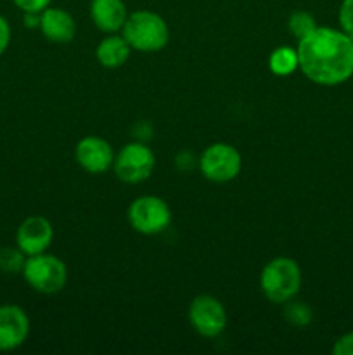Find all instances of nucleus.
Segmentation results:
<instances>
[{"label":"nucleus","instance_id":"nucleus-1","mask_svg":"<svg viewBox=\"0 0 353 355\" xmlns=\"http://www.w3.org/2000/svg\"><path fill=\"white\" fill-rule=\"evenodd\" d=\"M296 51L301 73L317 85H341L353 76V40L343 30L317 26Z\"/></svg>","mask_w":353,"mask_h":355},{"label":"nucleus","instance_id":"nucleus-2","mask_svg":"<svg viewBox=\"0 0 353 355\" xmlns=\"http://www.w3.org/2000/svg\"><path fill=\"white\" fill-rule=\"evenodd\" d=\"M121 35L138 52H158L170 40V28L166 21L152 10H135L128 14Z\"/></svg>","mask_w":353,"mask_h":355},{"label":"nucleus","instance_id":"nucleus-3","mask_svg":"<svg viewBox=\"0 0 353 355\" xmlns=\"http://www.w3.org/2000/svg\"><path fill=\"white\" fill-rule=\"evenodd\" d=\"M301 267L296 260L277 257L270 260L260 276V288L263 295L273 304H287L301 290Z\"/></svg>","mask_w":353,"mask_h":355},{"label":"nucleus","instance_id":"nucleus-4","mask_svg":"<svg viewBox=\"0 0 353 355\" xmlns=\"http://www.w3.org/2000/svg\"><path fill=\"white\" fill-rule=\"evenodd\" d=\"M23 277L35 291L44 295H54L68 283V267L55 255L38 253L28 257L23 267Z\"/></svg>","mask_w":353,"mask_h":355},{"label":"nucleus","instance_id":"nucleus-5","mask_svg":"<svg viewBox=\"0 0 353 355\" xmlns=\"http://www.w3.org/2000/svg\"><path fill=\"white\" fill-rule=\"evenodd\" d=\"M128 222L132 229L144 236H156L172 224L168 203L158 196H141L128 207Z\"/></svg>","mask_w":353,"mask_h":355},{"label":"nucleus","instance_id":"nucleus-6","mask_svg":"<svg viewBox=\"0 0 353 355\" xmlns=\"http://www.w3.org/2000/svg\"><path fill=\"white\" fill-rule=\"evenodd\" d=\"M199 168L211 182L224 184L234 180L242 168L241 153L227 142H215L204 149Z\"/></svg>","mask_w":353,"mask_h":355},{"label":"nucleus","instance_id":"nucleus-7","mask_svg":"<svg viewBox=\"0 0 353 355\" xmlns=\"http://www.w3.org/2000/svg\"><path fill=\"white\" fill-rule=\"evenodd\" d=\"M154 165V153L147 146L142 142H130L114 156L113 168L121 182L138 184L151 177Z\"/></svg>","mask_w":353,"mask_h":355},{"label":"nucleus","instance_id":"nucleus-8","mask_svg":"<svg viewBox=\"0 0 353 355\" xmlns=\"http://www.w3.org/2000/svg\"><path fill=\"white\" fill-rule=\"evenodd\" d=\"M189 321L204 338H215L227 328V312L221 302L211 295H199L189 307Z\"/></svg>","mask_w":353,"mask_h":355},{"label":"nucleus","instance_id":"nucleus-9","mask_svg":"<svg viewBox=\"0 0 353 355\" xmlns=\"http://www.w3.org/2000/svg\"><path fill=\"white\" fill-rule=\"evenodd\" d=\"M54 239V227L51 220L40 215L24 218L16 232V245L26 257L47 252Z\"/></svg>","mask_w":353,"mask_h":355},{"label":"nucleus","instance_id":"nucleus-10","mask_svg":"<svg viewBox=\"0 0 353 355\" xmlns=\"http://www.w3.org/2000/svg\"><path fill=\"white\" fill-rule=\"evenodd\" d=\"M75 158L85 172L104 173L113 166L114 153L109 142L97 135H87L76 144Z\"/></svg>","mask_w":353,"mask_h":355},{"label":"nucleus","instance_id":"nucleus-11","mask_svg":"<svg viewBox=\"0 0 353 355\" xmlns=\"http://www.w3.org/2000/svg\"><path fill=\"white\" fill-rule=\"evenodd\" d=\"M30 335V318L17 305H0V352L16 350Z\"/></svg>","mask_w":353,"mask_h":355},{"label":"nucleus","instance_id":"nucleus-12","mask_svg":"<svg viewBox=\"0 0 353 355\" xmlns=\"http://www.w3.org/2000/svg\"><path fill=\"white\" fill-rule=\"evenodd\" d=\"M40 30L48 42L68 44L76 35V23L61 7H47L40 12Z\"/></svg>","mask_w":353,"mask_h":355},{"label":"nucleus","instance_id":"nucleus-13","mask_svg":"<svg viewBox=\"0 0 353 355\" xmlns=\"http://www.w3.org/2000/svg\"><path fill=\"white\" fill-rule=\"evenodd\" d=\"M90 17L104 33H116L123 28L128 12L123 0H92Z\"/></svg>","mask_w":353,"mask_h":355},{"label":"nucleus","instance_id":"nucleus-14","mask_svg":"<svg viewBox=\"0 0 353 355\" xmlns=\"http://www.w3.org/2000/svg\"><path fill=\"white\" fill-rule=\"evenodd\" d=\"M132 47L127 40H125L123 35L109 33V37L102 38L100 44L97 45V61L100 62V66L107 69H116L120 66H123L125 62L130 58Z\"/></svg>","mask_w":353,"mask_h":355},{"label":"nucleus","instance_id":"nucleus-15","mask_svg":"<svg viewBox=\"0 0 353 355\" xmlns=\"http://www.w3.org/2000/svg\"><path fill=\"white\" fill-rule=\"evenodd\" d=\"M269 68L277 76H289L300 69L298 51L287 45H280L269 55Z\"/></svg>","mask_w":353,"mask_h":355},{"label":"nucleus","instance_id":"nucleus-16","mask_svg":"<svg viewBox=\"0 0 353 355\" xmlns=\"http://www.w3.org/2000/svg\"><path fill=\"white\" fill-rule=\"evenodd\" d=\"M287 28L300 40V38L307 37L308 33H311L317 28V21L307 10H294L289 19H287Z\"/></svg>","mask_w":353,"mask_h":355},{"label":"nucleus","instance_id":"nucleus-17","mask_svg":"<svg viewBox=\"0 0 353 355\" xmlns=\"http://www.w3.org/2000/svg\"><path fill=\"white\" fill-rule=\"evenodd\" d=\"M28 257L21 252L19 248H7L0 250V270L6 274H19L23 272L24 262H26Z\"/></svg>","mask_w":353,"mask_h":355},{"label":"nucleus","instance_id":"nucleus-18","mask_svg":"<svg viewBox=\"0 0 353 355\" xmlns=\"http://www.w3.org/2000/svg\"><path fill=\"white\" fill-rule=\"evenodd\" d=\"M286 314V319L291 322V324L298 326V328H305L311 322V309L308 307L303 302H287V307L284 311Z\"/></svg>","mask_w":353,"mask_h":355},{"label":"nucleus","instance_id":"nucleus-19","mask_svg":"<svg viewBox=\"0 0 353 355\" xmlns=\"http://www.w3.org/2000/svg\"><path fill=\"white\" fill-rule=\"evenodd\" d=\"M339 26L353 40V0H343L338 12Z\"/></svg>","mask_w":353,"mask_h":355},{"label":"nucleus","instance_id":"nucleus-20","mask_svg":"<svg viewBox=\"0 0 353 355\" xmlns=\"http://www.w3.org/2000/svg\"><path fill=\"white\" fill-rule=\"evenodd\" d=\"M12 2L23 12H42L51 6L52 0H12Z\"/></svg>","mask_w":353,"mask_h":355},{"label":"nucleus","instance_id":"nucleus-21","mask_svg":"<svg viewBox=\"0 0 353 355\" xmlns=\"http://www.w3.org/2000/svg\"><path fill=\"white\" fill-rule=\"evenodd\" d=\"M332 354L334 355H353V331L346 333V335L339 336L332 347Z\"/></svg>","mask_w":353,"mask_h":355},{"label":"nucleus","instance_id":"nucleus-22","mask_svg":"<svg viewBox=\"0 0 353 355\" xmlns=\"http://www.w3.org/2000/svg\"><path fill=\"white\" fill-rule=\"evenodd\" d=\"M10 24L3 16H0V55L7 51L10 44Z\"/></svg>","mask_w":353,"mask_h":355},{"label":"nucleus","instance_id":"nucleus-23","mask_svg":"<svg viewBox=\"0 0 353 355\" xmlns=\"http://www.w3.org/2000/svg\"><path fill=\"white\" fill-rule=\"evenodd\" d=\"M24 24L28 28H40V12H24Z\"/></svg>","mask_w":353,"mask_h":355}]
</instances>
